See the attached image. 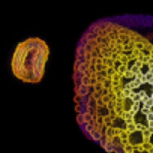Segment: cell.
Returning <instances> with one entry per match:
<instances>
[{
    "label": "cell",
    "mask_w": 153,
    "mask_h": 153,
    "mask_svg": "<svg viewBox=\"0 0 153 153\" xmlns=\"http://www.w3.org/2000/svg\"><path fill=\"white\" fill-rule=\"evenodd\" d=\"M50 47L41 38H29L20 42L11 59V69L17 80L26 84H38L42 81Z\"/></svg>",
    "instance_id": "obj_2"
},
{
    "label": "cell",
    "mask_w": 153,
    "mask_h": 153,
    "mask_svg": "<svg viewBox=\"0 0 153 153\" xmlns=\"http://www.w3.org/2000/svg\"><path fill=\"white\" fill-rule=\"evenodd\" d=\"M74 102L83 134L108 153H153V15L93 21L74 62Z\"/></svg>",
    "instance_id": "obj_1"
}]
</instances>
